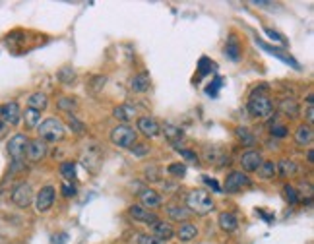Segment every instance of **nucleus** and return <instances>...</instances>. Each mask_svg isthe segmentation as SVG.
<instances>
[{
	"label": "nucleus",
	"mask_w": 314,
	"mask_h": 244,
	"mask_svg": "<svg viewBox=\"0 0 314 244\" xmlns=\"http://www.w3.org/2000/svg\"><path fill=\"white\" fill-rule=\"evenodd\" d=\"M66 238H68V234H66V232H60V234L54 236V244H66Z\"/></svg>",
	"instance_id": "nucleus-48"
},
{
	"label": "nucleus",
	"mask_w": 314,
	"mask_h": 244,
	"mask_svg": "<svg viewBox=\"0 0 314 244\" xmlns=\"http://www.w3.org/2000/svg\"><path fill=\"white\" fill-rule=\"evenodd\" d=\"M221 86H223V84H221V80H219V78H215L214 82H212V86L206 87V93H208L210 97H215V95H217V89H219Z\"/></svg>",
	"instance_id": "nucleus-42"
},
{
	"label": "nucleus",
	"mask_w": 314,
	"mask_h": 244,
	"mask_svg": "<svg viewBox=\"0 0 314 244\" xmlns=\"http://www.w3.org/2000/svg\"><path fill=\"white\" fill-rule=\"evenodd\" d=\"M266 89L268 87L262 86L248 97V110H250L252 116H256V118H270L274 114V103L264 93Z\"/></svg>",
	"instance_id": "nucleus-1"
},
{
	"label": "nucleus",
	"mask_w": 314,
	"mask_h": 244,
	"mask_svg": "<svg viewBox=\"0 0 314 244\" xmlns=\"http://www.w3.org/2000/svg\"><path fill=\"white\" fill-rule=\"evenodd\" d=\"M283 192H285V198H287V202H289L291 206H295L297 202H299V194H297V190L293 188V186H283Z\"/></svg>",
	"instance_id": "nucleus-38"
},
{
	"label": "nucleus",
	"mask_w": 314,
	"mask_h": 244,
	"mask_svg": "<svg viewBox=\"0 0 314 244\" xmlns=\"http://www.w3.org/2000/svg\"><path fill=\"white\" fill-rule=\"evenodd\" d=\"M176 236H178V240H182V242H190V240H194V238L198 236V227H196L194 223H182L178 232H176Z\"/></svg>",
	"instance_id": "nucleus-22"
},
{
	"label": "nucleus",
	"mask_w": 314,
	"mask_h": 244,
	"mask_svg": "<svg viewBox=\"0 0 314 244\" xmlns=\"http://www.w3.org/2000/svg\"><path fill=\"white\" fill-rule=\"evenodd\" d=\"M128 213H130V217L134 221H138V223H146V225H153L155 221L159 219L153 211H150V209L142 208L140 204H134V206H130L128 208Z\"/></svg>",
	"instance_id": "nucleus-12"
},
{
	"label": "nucleus",
	"mask_w": 314,
	"mask_h": 244,
	"mask_svg": "<svg viewBox=\"0 0 314 244\" xmlns=\"http://www.w3.org/2000/svg\"><path fill=\"white\" fill-rule=\"evenodd\" d=\"M140 206L146 209L159 208L161 206V196L157 194L155 190H151V188H144V190H140Z\"/></svg>",
	"instance_id": "nucleus-15"
},
{
	"label": "nucleus",
	"mask_w": 314,
	"mask_h": 244,
	"mask_svg": "<svg viewBox=\"0 0 314 244\" xmlns=\"http://www.w3.org/2000/svg\"><path fill=\"white\" fill-rule=\"evenodd\" d=\"M204 182L208 184V186H212V188H214V192H221V186L215 182L214 178H210L208 174H204Z\"/></svg>",
	"instance_id": "nucleus-46"
},
{
	"label": "nucleus",
	"mask_w": 314,
	"mask_h": 244,
	"mask_svg": "<svg viewBox=\"0 0 314 244\" xmlns=\"http://www.w3.org/2000/svg\"><path fill=\"white\" fill-rule=\"evenodd\" d=\"M138 130L146 136V138H157V136L161 134V126H159V122L155 120V118H151V116H140Z\"/></svg>",
	"instance_id": "nucleus-13"
},
{
	"label": "nucleus",
	"mask_w": 314,
	"mask_h": 244,
	"mask_svg": "<svg viewBox=\"0 0 314 244\" xmlns=\"http://www.w3.org/2000/svg\"><path fill=\"white\" fill-rule=\"evenodd\" d=\"M279 109H281V112L285 116H291V118L299 116V103L295 99H281L279 101Z\"/></svg>",
	"instance_id": "nucleus-28"
},
{
	"label": "nucleus",
	"mask_w": 314,
	"mask_h": 244,
	"mask_svg": "<svg viewBox=\"0 0 314 244\" xmlns=\"http://www.w3.org/2000/svg\"><path fill=\"white\" fill-rule=\"evenodd\" d=\"M130 87H132V91H136V93L148 91V89H150V76H148V72L136 74V76L132 78V82H130Z\"/></svg>",
	"instance_id": "nucleus-23"
},
{
	"label": "nucleus",
	"mask_w": 314,
	"mask_h": 244,
	"mask_svg": "<svg viewBox=\"0 0 314 244\" xmlns=\"http://www.w3.org/2000/svg\"><path fill=\"white\" fill-rule=\"evenodd\" d=\"M54 196H56V190H54V186H43L41 190L37 192V198H35V209H37L39 213H47L50 208H52V204H54Z\"/></svg>",
	"instance_id": "nucleus-8"
},
{
	"label": "nucleus",
	"mask_w": 314,
	"mask_h": 244,
	"mask_svg": "<svg viewBox=\"0 0 314 244\" xmlns=\"http://www.w3.org/2000/svg\"><path fill=\"white\" fill-rule=\"evenodd\" d=\"M8 134V124L0 120V140H4V136Z\"/></svg>",
	"instance_id": "nucleus-49"
},
{
	"label": "nucleus",
	"mask_w": 314,
	"mask_h": 244,
	"mask_svg": "<svg viewBox=\"0 0 314 244\" xmlns=\"http://www.w3.org/2000/svg\"><path fill=\"white\" fill-rule=\"evenodd\" d=\"M217 223H219L221 231H225V232H235L239 229V217H237L233 211H223V213H219Z\"/></svg>",
	"instance_id": "nucleus-16"
},
{
	"label": "nucleus",
	"mask_w": 314,
	"mask_h": 244,
	"mask_svg": "<svg viewBox=\"0 0 314 244\" xmlns=\"http://www.w3.org/2000/svg\"><path fill=\"white\" fill-rule=\"evenodd\" d=\"M138 244H165V242L161 240V238L153 236V234H140Z\"/></svg>",
	"instance_id": "nucleus-40"
},
{
	"label": "nucleus",
	"mask_w": 314,
	"mask_h": 244,
	"mask_svg": "<svg viewBox=\"0 0 314 244\" xmlns=\"http://www.w3.org/2000/svg\"><path fill=\"white\" fill-rule=\"evenodd\" d=\"M262 153L260 151H256V149H248V151H244L242 155H240L239 163L240 167H242V171L244 172H256L258 171V167L262 165Z\"/></svg>",
	"instance_id": "nucleus-9"
},
{
	"label": "nucleus",
	"mask_w": 314,
	"mask_h": 244,
	"mask_svg": "<svg viewBox=\"0 0 314 244\" xmlns=\"http://www.w3.org/2000/svg\"><path fill=\"white\" fill-rule=\"evenodd\" d=\"M58 171H60V176H62L64 180L70 182V180H74L76 176V163L74 161H64V163H60Z\"/></svg>",
	"instance_id": "nucleus-30"
},
{
	"label": "nucleus",
	"mask_w": 314,
	"mask_h": 244,
	"mask_svg": "<svg viewBox=\"0 0 314 244\" xmlns=\"http://www.w3.org/2000/svg\"><path fill=\"white\" fill-rule=\"evenodd\" d=\"M161 132L165 134V138L171 142V144H176V142H180L182 138H184V132H182V128H178L175 124H171V122H165L163 126H161Z\"/></svg>",
	"instance_id": "nucleus-21"
},
{
	"label": "nucleus",
	"mask_w": 314,
	"mask_h": 244,
	"mask_svg": "<svg viewBox=\"0 0 314 244\" xmlns=\"http://www.w3.org/2000/svg\"><path fill=\"white\" fill-rule=\"evenodd\" d=\"M167 213L169 217L175 221H189L190 217V211L186 208H180V206H169L167 208Z\"/></svg>",
	"instance_id": "nucleus-31"
},
{
	"label": "nucleus",
	"mask_w": 314,
	"mask_h": 244,
	"mask_svg": "<svg viewBox=\"0 0 314 244\" xmlns=\"http://www.w3.org/2000/svg\"><path fill=\"white\" fill-rule=\"evenodd\" d=\"M62 196L64 198H72V196H76V186L70 182H64L62 184Z\"/></svg>",
	"instance_id": "nucleus-45"
},
{
	"label": "nucleus",
	"mask_w": 314,
	"mask_h": 244,
	"mask_svg": "<svg viewBox=\"0 0 314 244\" xmlns=\"http://www.w3.org/2000/svg\"><path fill=\"white\" fill-rule=\"evenodd\" d=\"M111 142H113V146L116 147H122V149H132L134 144H136V140H138V134H136V130L132 128V126H128V124H118V126H114L113 130H111Z\"/></svg>",
	"instance_id": "nucleus-4"
},
{
	"label": "nucleus",
	"mask_w": 314,
	"mask_h": 244,
	"mask_svg": "<svg viewBox=\"0 0 314 244\" xmlns=\"http://www.w3.org/2000/svg\"><path fill=\"white\" fill-rule=\"evenodd\" d=\"M206 159H208V163H215V161H219L217 163V167H223L225 163H229V155H227L223 149H219V147H208L206 149Z\"/></svg>",
	"instance_id": "nucleus-24"
},
{
	"label": "nucleus",
	"mask_w": 314,
	"mask_h": 244,
	"mask_svg": "<svg viewBox=\"0 0 314 244\" xmlns=\"http://www.w3.org/2000/svg\"><path fill=\"white\" fill-rule=\"evenodd\" d=\"M47 155V144L43 142V140H29V144H27V149H25V157L29 159L31 163H39V161H43Z\"/></svg>",
	"instance_id": "nucleus-11"
},
{
	"label": "nucleus",
	"mask_w": 314,
	"mask_h": 244,
	"mask_svg": "<svg viewBox=\"0 0 314 244\" xmlns=\"http://www.w3.org/2000/svg\"><path fill=\"white\" fill-rule=\"evenodd\" d=\"M270 134L274 136V138H285V136L289 134V130H287L285 124H274L272 130H270Z\"/></svg>",
	"instance_id": "nucleus-39"
},
{
	"label": "nucleus",
	"mask_w": 314,
	"mask_h": 244,
	"mask_svg": "<svg viewBox=\"0 0 314 244\" xmlns=\"http://www.w3.org/2000/svg\"><path fill=\"white\" fill-rule=\"evenodd\" d=\"M264 31H266V35L270 37V39H272V41H277V43H285V39H283V37L279 35V33H277V31H274V29H272V27H264Z\"/></svg>",
	"instance_id": "nucleus-44"
},
{
	"label": "nucleus",
	"mask_w": 314,
	"mask_h": 244,
	"mask_svg": "<svg viewBox=\"0 0 314 244\" xmlns=\"http://www.w3.org/2000/svg\"><path fill=\"white\" fill-rule=\"evenodd\" d=\"M214 200H212V196L208 194L206 190H192L189 192L186 196V209H189L190 213H196V215H208V213H212L214 211Z\"/></svg>",
	"instance_id": "nucleus-2"
},
{
	"label": "nucleus",
	"mask_w": 314,
	"mask_h": 244,
	"mask_svg": "<svg viewBox=\"0 0 314 244\" xmlns=\"http://www.w3.org/2000/svg\"><path fill=\"white\" fill-rule=\"evenodd\" d=\"M27 144H29V138L25 134H16L10 138V142H8V146H6V151H8V155L14 159V163H22V159L25 157Z\"/></svg>",
	"instance_id": "nucleus-6"
},
{
	"label": "nucleus",
	"mask_w": 314,
	"mask_h": 244,
	"mask_svg": "<svg viewBox=\"0 0 314 244\" xmlns=\"http://www.w3.org/2000/svg\"><path fill=\"white\" fill-rule=\"evenodd\" d=\"M256 45H260L264 50H268L272 56H276V58H279L281 62H285V64H291L295 70H301L299 68V62L295 60L293 56H291L289 52H285V50H281V49H277V47H270V45H266L264 41H260V39H256Z\"/></svg>",
	"instance_id": "nucleus-14"
},
{
	"label": "nucleus",
	"mask_w": 314,
	"mask_h": 244,
	"mask_svg": "<svg viewBox=\"0 0 314 244\" xmlns=\"http://www.w3.org/2000/svg\"><path fill=\"white\" fill-rule=\"evenodd\" d=\"M56 107L68 114H74V110L78 109V99L76 97H60L56 101Z\"/></svg>",
	"instance_id": "nucleus-32"
},
{
	"label": "nucleus",
	"mask_w": 314,
	"mask_h": 244,
	"mask_svg": "<svg viewBox=\"0 0 314 244\" xmlns=\"http://www.w3.org/2000/svg\"><path fill=\"white\" fill-rule=\"evenodd\" d=\"M225 54H227V58H231V60H239V56H240V45H239V41H237V37L235 35H229V39H227V43H225Z\"/></svg>",
	"instance_id": "nucleus-26"
},
{
	"label": "nucleus",
	"mask_w": 314,
	"mask_h": 244,
	"mask_svg": "<svg viewBox=\"0 0 314 244\" xmlns=\"http://www.w3.org/2000/svg\"><path fill=\"white\" fill-rule=\"evenodd\" d=\"M58 78H60V82H64L66 86H72V82L76 80V72L72 68H62L58 72Z\"/></svg>",
	"instance_id": "nucleus-36"
},
{
	"label": "nucleus",
	"mask_w": 314,
	"mask_h": 244,
	"mask_svg": "<svg viewBox=\"0 0 314 244\" xmlns=\"http://www.w3.org/2000/svg\"><path fill=\"white\" fill-rule=\"evenodd\" d=\"M134 114H136V109H134L132 105H118V107H114V110H113V116L120 122L132 120Z\"/></svg>",
	"instance_id": "nucleus-25"
},
{
	"label": "nucleus",
	"mask_w": 314,
	"mask_h": 244,
	"mask_svg": "<svg viewBox=\"0 0 314 244\" xmlns=\"http://www.w3.org/2000/svg\"><path fill=\"white\" fill-rule=\"evenodd\" d=\"M49 107V97L45 95V93H41V91H35V93H31L29 97H27V109H33V110H45Z\"/></svg>",
	"instance_id": "nucleus-20"
},
{
	"label": "nucleus",
	"mask_w": 314,
	"mask_h": 244,
	"mask_svg": "<svg viewBox=\"0 0 314 244\" xmlns=\"http://www.w3.org/2000/svg\"><path fill=\"white\" fill-rule=\"evenodd\" d=\"M144 178L148 182H159L161 180V169L157 165H146L144 169Z\"/></svg>",
	"instance_id": "nucleus-33"
},
{
	"label": "nucleus",
	"mask_w": 314,
	"mask_h": 244,
	"mask_svg": "<svg viewBox=\"0 0 314 244\" xmlns=\"http://www.w3.org/2000/svg\"><path fill=\"white\" fill-rule=\"evenodd\" d=\"M0 116H2V122H6L8 126H16L18 122L22 120V109L16 101H10V103H4L0 107Z\"/></svg>",
	"instance_id": "nucleus-10"
},
{
	"label": "nucleus",
	"mask_w": 314,
	"mask_h": 244,
	"mask_svg": "<svg viewBox=\"0 0 314 244\" xmlns=\"http://www.w3.org/2000/svg\"><path fill=\"white\" fill-rule=\"evenodd\" d=\"M312 122H314V105H308L306 107V124L312 126Z\"/></svg>",
	"instance_id": "nucleus-47"
},
{
	"label": "nucleus",
	"mask_w": 314,
	"mask_h": 244,
	"mask_svg": "<svg viewBox=\"0 0 314 244\" xmlns=\"http://www.w3.org/2000/svg\"><path fill=\"white\" fill-rule=\"evenodd\" d=\"M25 118V126L29 128V130H33V128H37L39 124H41V112L39 110H33V109H27L22 114Z\"/></svg>",
	"instance_id": "nucleus-29"
},
{
	"label": "nucleus",
	"mask_w": 314,
	"mask_h": 244,
	"mask_svg": "<svg viewBox=\"0 0 314 244\" xmlns=\"http://www.w3.org/2000/svg\"><path fill=\"white\" fill-rule=\"evenodd\" d=\"M68 126L74 130L76 134H84V130H86L84 122L78 120V118H76V114H68Z\"/></svg>",
	"instance_id": "nucleus-37"
},
{
	"label": "nucleus",
	"mask_w": 314,
	"mask_h": 244,
	"mask_svg": "<svg viewBox=\"0 0 314 244\" xmlns=\"http://www.w3.org/2000/svg\"><path fill=\"white\" fill-rule=\"evenodd\" d=\"M258 176L262 178V180H270V178H274L277 174V167H276V163L274 161H262V165L258 167Z\"/></svg>",
	"instance_id": "nucleus-27"
},
{
	"label": "nucleus",
	"mask_w": 314,
	"mask_h": 244,
	"mask_svg": "<svg viewBox=\"0 0 314 244\" xmlns=\"http://www.w3.org/2000/svg\"><path fill=\"white\" fill-rule=\"evenodd\" d=\"M132 153H134V155H138V157H142V155L150 153V146H146V144H134V147H132Z\"/></svg>",
	"instance_id": "nucleus-43"
},
{
	"label": "nucleus",
	"mask_w": 314,
	"mask_h": 244,
	"mask_svg": "<svg viewBox=\"0 0 314 244\" xmlns=\"http://www.w3.org/2000/svg\"><path fill=\"white\" fill-rule=\"evenodd\" d=\"M37 132H39V140H43L45 144L47 142H60L66 134V126L60 118H54L50 116L47 120H43L37 126Z\"/></svg>",
	"instance_id": "nucleus-3"
},
{
	"label": "nucleus",
	"mask_w": 314,
	"mask_h": 244,
	"mask_svg": "<svg viewBox=\"0 0 314 244\" xmlns=\"http://www.w3.org/2000/svg\"><path fill=\"white\" fill-rule=\"evenodd\" d=\"M248 184H250V178L242 171H231L225 176L223 190H225V194H237L239 190H242V188L248 186Z\"/></svg>",
	"instance_id": "nucleus-7"
},
{
	"label": "nucleus",
	"mask_w": 314,
	"mask_h": 244,
	"mask_svg": "<svg viewBox=\"0 0 314 244\" xmlns=\"http://www.w3.org/2000/svg\"><path fill=\"white\" fill-rule=\"evenodd\" d=\"M276 167L277 174L283 176V178H291V176H295L299 172V165L295 161H291V159H279L276 163Z\"/></svg>",
	"instance_id": "nucleus-19"
},
{
	"label": "nucleus",
	"mask_w": 314,
	"mask_h": 244,
	"mask_svg": "<svg viewBox=\"0 0 314 244\" xmlns=\"http://www.w3.org/2000/svg\"><path fill=\"white\" fill-rule=\"evenodd\" d=\"M176 151L182 155V157L186 159V161H190V163H198V155L194 153V151H190V149H182V147H175Z\"/></svg>",
	"instance_id": "nucleus-41"
},
{
	"label": "nucleus",
	"mask_w": 314,
	"mask_h": 244,
	"mask_svg": "<svg viewBox=\"0 0 314 244\" xmlns=\"http://www.w3.org/2000/svg\"><path fill=\"white\" fill-rule=\"evenodd\" d=\"M306 159H308V163H312V159H314V155H312V149H308V153H306Z\"/></svg>",
	"instance_id": "nucleus-50"
},
{
	"label": "nucleus",
	"mask_w": 314,
	"mask_h": 244,
	"mask_svg": "<svg viewBox=\"0 0 314 244\" xmlns=\"http://www.w3.org/2000/svg\"><path fill=\"white\" fill-rule=\"evenodd\" d=\"M151 231H153V236L161 238L163 242L171 240L175 236V229L171 227V223H165V221H159V219L151 225Z\"/></svg>",
	"instance_id": "nucleus-17"
},
{
	"label": "nucleus",
	"mask_w": 314,
	"mask_h": 244,
	"mask_svg": "<svg viewBox=\"0 0 314 244\" xmlns=\"http://www.w3.org/2000/svg\"><path fill=\"white\" fill-rule=\"evenodd\" d=\"M167 172H169L171 176L182 178V176L186 174V165H184V163H171V165L167 167Z\"/></svg>",
	"instance_id": "nucleus-35"
},
{
	"label": "nucleus",
	"mask_w": 314,
	"mask_h": 244,
	"mask_svg": "<svg viewBox=\"0 0 314 244\" xmlns=\"http://www.w3.org/2000/svg\"><path fill=\"white\" fill-rule=\"evenodd\" d=\"M235 134H237V138L242 142V146H254V142H256L248 128H242V126H239V128L235 130Z\"/></svg>",
	"instance_id": "nucleus-34"
},
{
	"label": "nucleus",
	"mask_w": 314,
	"mask_h": 244,
	"mask_svg": "<svg viewBox=\"0 0 314 244\" xmlns=\"http://www.w3.org/2000/svg\"><path fill=\"white\" fill-rule=\"evenodd\" d=\"M12 204L14 206H18V208H29V204L33 202V188H31V184L29 182H20L14 186L12 190Z\"/></svg>",
	"instance_id": "nucleus-5"
},
{
	"label": "nucleus",
	"mask_w": 314,
	"mask_h": 244,
	"mask_svg": "<svg viewBox=\"0 0 314 244\" xmlns=\"http://www.w3.org/2000/svg\"><path fill=\"white\" fill-rule=\"evenodd\" d=\"M314 140V132H312V126L308 124H301L297 130H295V144L299 147H306L310 146Z\"/></svg>",
	"instance_id": "nucleus-18"
}]
</instances>
